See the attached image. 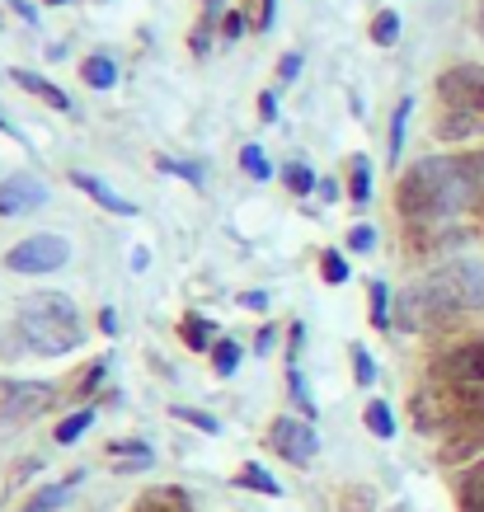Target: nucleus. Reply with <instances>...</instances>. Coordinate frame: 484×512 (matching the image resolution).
Returning a JSON list of instances; mask_svg holds the SVG:
<instances>
[{"label": "nucleus", "instance_id": "36", "mask_svg": "<svg viewBox=\"0 0 484 512\" xmlns=\"http://www.w3.org/2000/svg\"><path fill=\"white\" fill-rule=\"evenodd\" d=\"M19 353H29V343H24V334H19V325L0 329V357H10V362H15Z\"/></svg>", "mask_w": 484, "mask_h": 512}, {"label": "nucleus", "instance_id": "24", "mask_svg": "<svg viewBox=\"0 0 484 512\" xmlns=\"http://www.w3.org/2000/svg\"><path fill=\"white\" fill-rule=\"evenodd\" d=\"M212 367H217V376H235V367H240V343H231V339L212 343Z\"/></svg>", "mask_w": 484, "mask_h": 512}, {"label": "nucleus", "instance_id": "11", "mask_svg": "<svg viewBox=\"0 0 484 512\" xmlns=\"http://www.w3.org/2000/svg\"><path fill=\"white\" fill-rule=\"evenodd\" d=\"M132 512H193V498L179 484H160V489H146V494L132 503Z\"/></svg>", "mask_w": 484, "mask_h": 512}, {"label": "nucleus", "instance_id": "49", "mask_svg": "<svg viewBox=\"0 0 484 512\" xmlns=\"http://www.w3.org/2000/svg\"><path fill=\"white\" fill-rule=\"evenodd\" d=\"M480 29H484V10H480Z\"/></svg>", "mask_w": 484, "mask_h": 512}, {"label": "nucleus", "instance_id": "39", "mask_svg": "<svg viewBox=\"0 0 484 512\" xmlns=\"http://www.w3.org/2000/svg\"><path fill=\"white\" fill-rule=\"evenodd\" d=\"M372 245H376V231H372V226H353V231H348V249H353V254H367Z\"/></svg>", "mask_w": 484, "mask_h": 512}, {"label": "nucleus", "instance_id": "34", "mask_svg": "<svg viewBox=\"0 0 484 512\" xmlns=\"http://www.w3.org/2000/svg\"><path fill=\"white\" fill-rule=\"evenodd\" d=\"M353 372H358V386H372L376 381V362H372V353H367L362 343H353Z\"/></svg>", "mask_w": 484, "mask_h": 512}, {"label": "nucleus", "instance_id": "23", "mask_svg": "<svg viewBox=\"0 0 484 512\" xmlns=\"http://www.w3.org/2000/svg\"><path fill=\"white\" fill-rule=\"evenodd\" d=\"M362 419H367V428H372L376 437H395V414H391V404L386 400H372Z\"/></svg>", "mask_w": 484, "mask_h": 512}, {"label": "nucleus", "instance_id": "20", "mask_svg": "<svg viewBox=\"0 0 484 512\" xmlns=\"http://www.w3.org/2000/svg\"><path fill=\"white\" fill-rule=\"evenodd\" d=\"M90 428H94V409H76L71 419L57 423V442H62V447H71V442H80Z\"/></svg>", "mask_w": 484, "mask_h": 512}, {"label": "nucleus", "instance_id": "25", "mask_svg": "<svg viewBox=\"0 0 484 512\" xmlns=\"http://www.w3.org/2000/svg\"><path fill=\"white\" fill-rule=\"evenodd\" d=\"M395 38H400V15H395V10H381V15L372 19V43L376 47H391Z\"/></svg>", "mask_w": 484, "mask_h": 512}, {"label": "nucleus", "instance_id": "42", "mask_svg": "<svg viewBox=\"0 0 484 512\" xmlns=\"http://www.w3.org/2000/svg\"><path fill=\"white\" fill-rule=\"evenodd\" d=\"M301 71V52H287V57H282V80H292Z\"/></svg>", "mask_w": 484, "mask_h": 512}, {"label": "nucleus", "instance_id": "17", "mask_svg": "<svg viewBox=\"0 0 484 512\" xmlns=\"http://www.w3.org/2000/svg\"><path fill=\"white\" fill-rule=\"evenodd\" d=\"M348 198H353V202L372 198V160H367V156L348 160Z\"/></svg>", "mask_w": 484, "mask_h": 512}, {"label": "nucleus", "instance_id": "13", "mask_svg": "<svg viewBox=\"0 0 484 512\" xmlns=\"http://www.w3.org/2000/svg\"><path fill=\"white\" fill-rule=\"evenodd\" d=\"M80 484V475H66V480H57V484H47V489H33L29 498H24V508L19 512H57L71 498V489Z\"/></svg>", "mask_w": 484, "mask_h": 512}, {"label": "nucleus", "instance_id": "41", "mask_svg": "<svg viewBox=\"0 0 484 512\" xmlns=\"http://www.w3.org/2000/svg\"><path fill=\"white\" fill-rule=\"evenodd\" d=\"M245 29H250V19H245V10H226V19H221V33H226V38H240Z\"/></svg>", "mask_w": 484, "mask_h": 512}, {"label": "nucleus", "instance_id": "2", "mask_svg": "<svg viewBox=\"0 0 484 512\" xmlns=\"http://www.w3.org/2000/svg\"><path fill=\"white\" fill-rule=\"evenodd\" d=\"M484 306V268L470 259L433 268L428 278L409 282L400 296V325L405 329H438L452 325L456 315Z\"/></svg>", "mask_w": 484, "mask_h": 512}, {"label": "nucleus", "instance_id": "9", "mask_svg": "<svg viewBox=\"0 0 484 512\" xmlns=\"http://www.w3.org/2000/svg\"><path fill=\"white\" fill-rule=\"evenodd\" d=\"M47 202V188L33 179V174H10L0 179V217H24L33 207Z\"/></svg>", "mask_w": 484, "mask_h": 512}, {"label": "nucleus", "instance_id": "7", "mask_svg": "<svg viewBox=\"0 0 484 512\" xmlns=\"http://www.w3.org/2000/svg\"><path fill=\"white\" fill-rule=\"evenodd\" d=\"M268 442L278 451L282 461H292V466H311L315 456H320V437L306 419H273L268 428Z\"/></svg>", "mask_w": 484, "mask_h": 512}, {"label": "nucleus", "instance_id": "10", "mask_svg": "<svg viewBox=\"0 0 484 512\" xmlns=\"http://www.w3.org/2000/svg\"><path fill=\"white\" fill-rule=\"evenodd\" d=\"M71 184H76L80 193H90V198L99 202L104 212H113V217H137V207H132L123 193H113L104 179H94V174H85V170H71Z\"/></svg>", "mask_w": 484, "mask_h": 512}, {"label": "nucleus", "instance_id": "26", "mask_svg": "<svg viewBox=\"0 0 484 512\" xmlns=\"http://www.w3.org/2000/svg\"><path fill=\"white\" fill-rule=\"evenodd\" d=\"M339 512H376V494L367 484H353V489H344V498H339Z\"/></svg>", "mask_w": 484, "mask_h": 512}, {"label": "nucleus", "instance_id": "19", "mask_svg": "<svg viewBox=\"0 0 484 512\" xmlns=\"http://www.w3.org/2000/svg\"><path fill=\"white\" fill-rule=\"evenodd\" d=\"M33 475H38V461H15V466H0V503H5V498L10 494H19V484L24 480H33Z\"/></svg>", "mask_w": 484, "mask_h": 512}, {"label": "nucleus", "instance_id": "37", "mask_svg": "<svg viewBox=\"0 0 484 512\" xmlns=\"http://www.w3.org/2000/svg\"><path fill=\"white\" fill-rule=\"evenodd\" d=\"M156 165L165 174H179V179H188V184H203V170H198V165H184V160H170V156H160Z\"/></svg>", "mask_w": 484, "mask_h": 512}, {"label": "nucleus", "instance_id": "40", "mask_svg": "<svg viewBox=\"0 0 484 512\" xmlns=\"http://www.w3.org/2000/svg\"><path fill=\"white\" fill-rule=\"evenodd\" d=\"M287 381H292V400L301 404V414H311V419H315V400L306 395V386H301V372H297V367L287 372Z\"/></svg>", "mask_w": 484, "mask_h": 512}, {"label": "nucleus", "instance_id": "32", "mask_svg": "<svg viewBox=\"0 0 484 512\" xmlns=\"http://www.w3.org/2000/svg\"><path fill=\"white\" fill-rule=\"evenodd\" d=\"M438 132L442 137H470L475 132V113H447L438 123Z\"/></svg>", "mask_w": 484, "mask_h": 512}, {"label": "nucleus", "instance_id": "14", "mask_svg": "<svg viewBox=\"0 0 484 512\" xmlns=\"http://www.w3.org/2000/svg\"><path fill=\"white\" fill-rule=\"evenodd\" d=\"M456 508L484 512V461H475V466L461 475V484H456Z\"/></svg>", "mask_w": 484, "mask_h": 512}, {"label": "nucleus", "instance_id": "5", "mask_svg": "<svg viewBox=\"0 0 484 512\" xmlns=\"http://www.w3.org/2000/svg\"><path fill=\"white\" fill-rule=\"evenodd\" d=\"M66 259H71V245L62 235H29L5 254V268L10 273H57Z\"/></svg>", "mask_w": 484, "mask_h": 512}, {"label": "nucleus", "instance_id": "44", "mask_svg": "<svg viewBox=\"0 0 484 512\" xmlns=\"http://www.w3.org/2000/svg\"><path fill=\"white\" fill-rule=\"evenodd\" d=\"M240 306H250V311H264L268 296H264V292H245V296H240Z\"/></svg>", "mask_w": 484, "mask_h": 512}, {"label": "nucleus", "instance_id": "29", "mask_svg": "<svg viewBox=\"0 0 484 512\" xmlns=\"http://www.w3.org/2000/svg\"><path fill=\"white\" fill-rule=\"evenodd\" d=\"M170 414H174V419H184L188 428H203L207 437H217V433H221V423L212 419V414H203V409H184V404H174Z\"/></svg>", "mask_w": 484, "mask_h": 512}, {"label": "nucleus", "instance_id": "12", "mask_svg": "<svg viewBox=\"0 0 484 512\" xmlns=\"http://www.w3.org/2000/svg\"><path fill=\"white\" fill-rule=\"evenodd\" d=\"M109 466L118 475H141V470L156 466V451L146 447V442H113L109 447Z\"/></svg>", "mask_w": 484, "mask_h": 512}, {"label": "nucleus", "instance_id": "21", "mask_svg": "<svg viewBox=\"0 0 484 512\" xmlns=\"http://www.w3.org/2000/svg\"><path fill=\"white\" fill-rule=\"evenodd\" d=\"M235 484H245V489H259V494H273V498L282 494V484L273 480V475H268L264 466H254V461H250V466H240V475H235Z\"/></svg>", "mask_w": 484, "mask_h": 512}, {"label": "nucleus", "instance_id": "38", "mask_svg": "<svg viewBox=\"0 0 484 512\" xmlns=\"http://www.w3.org/2000/svg\"><path fill=\"white\" fill-rule=\"evenodd\" d=\"M104 372H109V362H90V372L76 376V395H90V390L104 381Z\"/></svg>", "mask_w": 484, "mask_h": 512}, {"label": "nucleus", "instance_id": "27", "mask_svg": "<svg viewBox=\"0 0 484 512\" xmlns=\"http://www.w3.org/2000/svg\"><path fill=\"white\" fill-rule=\"evenodd\" d=\"M367 296H372V325L386 329V325H391V292H386V282H372V287H367Z\"/></svg>", "mask_w": 484, "mask_h": 512}, {"label": "nucleus", "instance_id": "46", "mask_svg": "<svg viewBox=\"0 0 484 512\" xmlns=\"http://www.w3.org/2000/svg\"><path fill=\"white\" fill-rule=\"evenodd\" d=\"M99 329H104V334H118V315L104 311V315H99Z\"/></svg>", "mask_w": 484, "mask_h": 512}, {"label": "nucleus", "instance_id": "18", "mask_svg": "<svg viewBox=\"0 0 484 512\" xmlns=\"http://www.w3.org/2000/svg\"><path fill=\"white\" fill-rule=\"evenodd\" d=\"M179 334H184V343L193 348V353H203V348H212V339H217V329H212V320H203V315H184V325H179Z\"/></svg>", "mask_w": 484, "mask_h": 512}, {"label": "nucleus", "instance_id": "28", "mask_svg": "<svg viewBox=\"0 0 484 512\" xmlns=\"http://www.w3.org/2000/svg\"><path fill=\"white\" fill-rule=\"evenodd\" d=\"M409 113H414V99H400V104H395V118H391V160L400 156V146H405V127H409Z\"/></svg>", "mask_w": 484, "mask_h": 512}, {"label": "nucleus", "instance_id": "6", "mask_svg": "<svg viewBox=\"0 0 484 512\" xmlns=\"http://www.w3.org/2000/svg\"><path fill=\"white\" fill-rule=\"evenodd\" d=\"M438 94L447 109H461V113H484V66L480 62H461V66H447L438 76Z\"/></svg>", "mask_w": 484, "mask_h": 512}, {"label": "nucleus", "instance_id": "8", "mask_svg": "<svg viewBox=\"0 0 484 512\" xmlns=\"http://www.w3.org/2000/svg\"><path fill=\"white\" fill-rule=\"evenodd\" d=\"M438 381H452V386H484V334L442 357Z\"/></svg>", "mask_w": 484, "mask_h": 512}, {"label": "nucleus", "instance_id": "47", "mask_svg": "<svg viewBox=\"0 0 484 512\" xmlns=\"http://www.w3.org/2000/svg\"><path fill=\"white\" fill-rule=\"evenodd\" d=\"M10 5H15L19 15H24V19H29V24H33V5H29V0H10Z\"/></svg>", "mask_w": 484, "mask_h": 512}, {"label": "nucleus", "instance_id": "4", "mask_svg": "<svg viewBox=\"0 0 484 512\" xmlns=\"http://www.w3.org/2000/svg\"><path fill=\"white\" fill-rule=\"evenodd\" d=\"M57 404V390L47 381H0V428H19L33 423Z\"/></svg>", "mask_w": 484, "mask_h": 512}, {"label": "nucleus", "instance_id": "16", "mask_svg": "<svg viewBox=\"0 0 484 512\" xmlns=\"http://www.w3.org/2000/svg\"><path fill=\"white\" fill-rule=\"evenodd\" d=\"M217 19H226V0H207L203 19H198V29H193V38H188V47L203 57L207 47H212V29H217Z\"/></svg>", "mask_w": 484, "mask_h": 512}, {"label": "nucleus", "instance_id": "48", "mask_svg": "<svg viewBox=\"0 0 484 512\" xmlns=\"http://www.w3.org/2000/svg\"><path fill=\"white\" fill-rule=\"evenodd\" d=\"M47 5H66V0H47Z\"/></svg>", "mask_w": 484, "mask_h": 512}, {"label": "nucleus", "instance_id": "30", "mask_svg": "<svg viewBox=\"0 0 484 512\" xmlns=\"http://www.w3.org/2000/svg\"><path fill=\"white\" fill-rule=\"evenodd\" d=\"M320 273H325L329 287H339V282H348V259L339 254V249H325V259H320Z\"/></svg>", "mask_w": 484, "mask_h": 512}, {"label": "nucleus", "instance_id": "1", "mask_svg": "<svg viewBox=\"0 0 484 512\" xmlns=\"http://www.w3.org/2000/svg\"><path fill=\"white\" fill-rule=\"evenodd\" d=\"M484 198V151L428 156L400 179V212L409 221H433L466 212Z\"/></svg>", "mask_w": 484, "mask_h": 512}, {"label": "nucleus", "instance_id": "33", "mask_svg": "<svg viewBox=\"0 0 484 512\" xmlns=\"http://www.w3.org/2000/svg\"><path fill=\"white\" fill-rule=\"evenodd\" d=\"M282 184L292 188V193H311V188H315V174L306 170V165H287V170H282Z\"/></svg>", "mask_w": 484, "mask_h": 512}, {"label": "nucleus", "instance_id": "3", "mask_svg": "<svg viewBox=\"0 0 484 512\" xmlns=\"http://www.w3.org/2000/svg\"><path fill=\"white\" fill-rule=\"evenodd\" d=\"M15 325H19V334H24V343H29V353H38V357H66L85 343V325H80L76 301L62 292L24 296Z\"/></svg>", "mask_w": 484, "mask_h": 512}, {"label": "nucleus", "instance_id": "35", "mask_svg": "<svg viewBox=\"0 0 484 512\" xmlns=\"http://www.w3.org/2000/svg\"><path fill=\"white\" fill-rule=\"evenodd\" d=\"M240 165H245V174H250V179H268V174H273L259 146H245V151H240Z\"/></svg>", "mask_w": 484, "mask_h": 512}, {"label": "nucleus", "instance_id": "31", "mask_svg": "<svg viewBox=\"0 0 484 512\" xmlns=\"http://www.w3.org/2000/svg\"><path fill=\"white\" fill-rule=\"evenodd\" d=\"M273 10H278V0H245L250 29H273Z\"/></svg>", "mask_w": 484, "mask_h": 512}, {"label": "nucleus", "instance_id": "22", "mask_svg": "<svg viewBox=\"0 0 484 512\" xmlns=\"http://www.w3.org/2000/svg\"><path fill=\"white\" fill-rule=\"evenodd\" d=\"M113 80H118V66H113L109 57H85V85H94V90H109Z\"/></svg>", "mask_w": 484, "mask_h": 512}, {"label": "nucleus", "instance_id": "43", "mask_svg": "<svg viewBox=\"0 0 484 512\" xmlns=\"http://www.w3.org/2000/svg\"><path fill=\"white\" fill-rule=\"evenodd\" d=\"M259 113H264V118H278V94H273V90L259 94Z\"/></svg>", "mask_w": 484, "mask_h": 512}, {"label": "nucleus", "instance_id": "15", "mask_svg": "<svg viewBox=\"0 0 484 512\" xmlns=\"http://www.w3.org/2000/svg\"><path fill=\"white\" fill-rule=\"evenodd\" d=\"M10 80H15V85H24V90L29 94H38V99H47V104H52V109H71V99H66L62 90H57V85H52V80H43V76H33V71H10Z\"/></svg>", "mask_w": 484, "mask_h": 512}, {"label": "nucleus", "instance_id": "45", "mask_svg": "<svg viewBox=\"0 0 484 512\" xmlns=\"http://www.w3.org/2000/svg\"><path fill=\"white\" fill-rule=\"evenodd\" d=\"M273 343H278V334H273V329H264V334H259V343H254V348H259V353H273Z\"/></svg>", "mask_w": 484, "mask_h": 512}]
</instances>
